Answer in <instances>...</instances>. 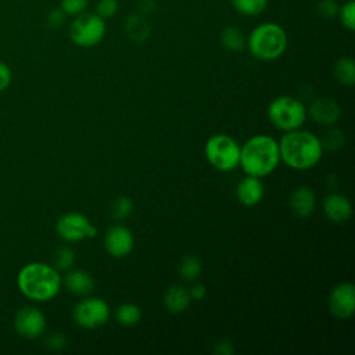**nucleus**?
<instances>
[{
    "mask_svg": "<svg viewBox=\"0 0 355 355\" xmlns=\"http://www.w3.org/2000/svg\"><path fill=\"white\" fill-rule=\"evenodd\" d=\"M62 277L53 265L33 261L25 263L17 275L19 293L33 302H47L55 298L61 290Z\"/></svg>",
    "mask_w": 355,
    "mask_h": 355,
    "instance_id": "1",
    "label": "nucleus"
},
{
    "mask_svg": "<svg viewBox=\"0 0 355 355\" xmlns=\"http://www.w3.org/2000/svg\"><path fill=\"white\" fill-rule=\"evenodd\" d=\"M280 161L295 171L313 168L323 154L319 137L309 130L295 129L286 132L279 141Z\"/></svg>",
    "mask_w": 355,
    "mask_h": 355,
    "instance_id": "2",
    "label": "nucleus"
},
{
    "mask_svg": "<svg viewBox=\"0 0 355 355\" xmlns=\"http://www.w3.org/2000/svg\"><path fill=\"white\" fill-rule=\"evenodd\" d=\"M280 162L279 141L268 135H255L240 147V166L245 175L265 178Z\"/></svg>",
    "mask_w": 355,
    "mask_h": 355,
    "instance_id": "3",
    "label": "nucleus"
},
{
    "mask_svg": "<svg viewBox=\"0 0 355 355\" xmlns=\"http://www.w3.org/2000/svg\"><path fill=\"white\" fill-rule=\"evenodd\" d=\"M245 46L257 60L273 61L280 58L287 50L288 37L279 24L263 22L251 31Z\"/></svg>",
    "mask_w": 355,
    "mask_h": 355,
    "instance_id": "4",
    "label": "nucleus"
},
{
    "mask_svg": "<svg viewBox=\"0 0 355 355\" xmlns=\"http://www.w3.org/2000/svg\"><path fill=\"white\" fill-rule=\"evenodd\" d=\"M270 123L283 132L300 129L306 119V108L301 100L293 96L275 97L268 105Z\"/></svg>",
    "mask_w": 355,
    "mask_h": 355,
    "instance_id": "5",
    "label": "nucleus"
},
{
    "mask_svg": "<svg viewBox=\"0 0 355 355\" xmlns=\"http://www.w3.org/2000/svg\"><path fill=\"white\" fill-rule=\"evenodd\" d=\"M240 144L229 135L216 133L204 146V154L211 166L220 172H230L240 164Z\"/></svg>",
    "mask_w": 355,
    "mask_h": 355,
    "instance_id": "6",
    "label": "nucleus"
},
{
    "mask_svg": "<svg viewBox=\"0 0 355 355\" xmlns=\"http://www.w3.org/2000/svg\"><path fill=\"white\" fill-rule=\"evenodd\" d=\"M105 19L96 12H82L69 24V39L79 47H93L105 36Z\"/></svg>",
    "mask_w": 355,
    "mask_h": 355,
    "instance_id": "7",
    "label": "nucleus"
},
{
    "mask_svg": "<svg viewBox=\"0 0 355 355\" xmlns=\"http://www.w3.org/2000/svg\"><path fill=\"white\" fill-rule=\"evenodd\" d=\"M111 316L108 302L98 297H86L72 309L73 322L83 329H96L104 326Z\"/></svg>",
    "mask_w": 355,
    "mask_h": 355,
    "instance_id": "8",
    "label": "nucleus"
},
{
    "mask_svg": "<svg viewBox=\"0 0 355 355\" xmlns=\"http://www.w3.org/2000/svg\"><path fill=\"white\" fill-rule=\"evenodd\" d=\"M57 234L65 243H76L97 236V227L80 212H67L55 223Z\"/></svg>",
    "mask_w": 355,
    "mask_h": 355,
    "instance_id": "9",
    "label": "nucleus"
},
{
    "mask_svg": "<svg viewBox=\"0 0 355 355\" xmlns=\"http://www.w3.org/2000/svg\"><path fill=\"white\" fill-rule=\"evenodd\" d=\"M47 326L46 315L35 305L19 308L14 316L15 331L28 340H36L43 336Z\"/></svg>",
    "mask_w": 355,
    "mask_h": 355,
    "instance_id": "10",
    "label": "nucleus"
},
{
    "mask_svg": "<svg viewBox=\"0 0 355 355\" xmlns=\"http://www.w3.org/2000/svg\"><path fill=\"white\" fill-rule=\"evenodd\" d=\"M330 313L337 319H348L355 313V286L351 282L336 284L327 298Z\"/></svg>",
    "mask_w": 355,
    "mask_h": 355,
    "instance_id": "11",
    "label": "nucleus"
},
{
    "mask_svg": "<svg viewBox=\"0 0 355 355\" xmlns=\"http://www.w3.org/2000/svg\"><path fill=\"white\" fill-rule=\"evenodd\" d=\"M104 248L114 258H125L135 248V237L125 225H112L104 234Z\"/></svg>",
    "mask_w": 355,
    "mask_h": 355,
    "instance_id": "12",
    "label": "nucleus"
},
{
    "mask_svg": "<svg viewBox=\"0 0 355 355\" xmlns=\"http://www.w3.org/2000/svg\"><path fill=\"white\" fill-rule=\"evenodd\" d=\"M306 114H309L311 119L322 126H330L334 125L340 115V105L337 101L331 97H316L309 104Z\"/></svg>",
    "mask_w": 355,
    "mask_h": 355,
    "instance_id": "13",
    "label": "nucleus"
},
{
    "mask_svg": "<svg viewBox=\"0 0 355 355\" xmlns=\"http://www.w3.org/2000/svg\"><path fill=\"white\" fill-rule=\"evenodd\" d=\"M322 208L324 216L333 223H344L352 216V204L349 198L341 193L327 194Z\"/></svg>",
    "mask_w": 355,
    "mask_h": 355,
    "instance_id": "14",
    "label": "nucleus"
},
{
    "mask_svg": "<svg viewBox=\"0 0 355 355\" xmlns=\"http://www.w3.org/2000/svg\"><path fill=\"white\" fill-rule=\"evenodd\" d=\"M288 205L291 212L297 218H308L315 211L316 196L311 187L298 186L291 191L288 198Z\"/></svg>",
    "mask_w": 355,
    "mask_h": 355,
    "instance_id": "15",
    "label": "nucleus"
},
{
    "mask_svg": "<svg viewBox=\"0 0 355 355\" xmlns=\"http://www.w3.org/2000/svg\"><path fill=\"white\" fill-rule=\"evenodd\" d=\"M265 194V187L263 183L261 182V178L250 176L247 175L243 178L237 187H236V197L240 204L245 207H254L261 202Z\"/></svg>",
    "mask_w": 355,
    "mask_h": 355,
    "instance_id": "16",
    "label": "nucleus"
},
{
    "mask_svg": "<svg viewBox=\"0 0 355 355\" xmlns=\"http://www.w3.org/2000/svg\"><path fill=\"white\" fill-rule=\"evenodd\" d=\"M62 284L75 295H89L94 290V279L89 272L82 269H68L62 277Z\"/></svg>",
    "mask_w": 355,
    "mask_h": 355,
    "instance_id": "17",
    "label": "nucleus"
},
{
    "mask_svg": "<svg viewBox=\"0 0 355 355\" xmlns=\"http://www.w3.org/2000/svg\"><path fill=\"white\" fill-rule=\"evenodd\" d=\"M191 302L189 290L182 284H172L164 293V305L171 313L184 312Z\"/></svg>",
    "mask_w": 355,
    "mask_h": 355,
    "instance_id": "18",
    "label": "nucleus"
},
{
    "mask_svg": "<svg viewBox=\"0 0 355 355\" xmlns=\"http://www.w3.org/2000/svg\"><path fill=\"white\" fill-rule=\"evenodd\" d=\"M125 33L126 36L137 43L146 42L147 37L150 36V25L147 22V19L141 15L137 14H132L125 19Z\"/></svg>",
    "mask_w": 355,
    "mask_h": 355,
    "instance_id": "19",
    "label": "nucleus"
},
{
    "mask_svg": "<svg viewBox=\"0 0 355 355\" xmlns=\"http://www.w3.org/2000/svg\"><path fill=\"white\" fill-rule=\"evenodd\" d=\"M247 37L244 32L234 25H227L220 32V44L232 53H239L245 47Z\"/></svg>",
    "mask_w": 355,
    "mask_h": 355,
    "instance_id": "20",
    "label": "nucleus"
},
{
    "mask_svg": "<svg viewBox=\"0 0 355 355\" xmlns=\"http://www.w3.org/2000/svg\"><path fill=\"white\" fill-rule=\"evenodd\" d=\"M141 309L139 305L133 302H125L121 304L115 311H114V318L115 320L125 327H132L136 326L141 320Z\"/></svg>",
    "mask_w": 355,
    "mask_h": 355,
    "instance_id": "21",
    "label": "nucleus"
},
{
    "mask_svg": "<svg viewBox=\"0 0 355 355\" xmlns=\"http://www.w3.org/2000/svg\"><path fill=\"white\" fill-rule=\"evenodd\" d=\"M318 137H319V141L322 144V148L327 150V151L340 150L345 144V135H344V132L341 129L336 128L334 125L324 126V130Z\"/></svg>",
    "mask_w": 355,
    "mask_h": 355,
    "instance_id": "22",
    "label": "nucleus"
},
{
    "mask_svg": "<svg viewBox=\"0 0 355 355\" xmlns=\"http://www.w3.org/2000/svg\"><path fill=\"white\" fill-rule=\"evenodd\" d=\"M334 76L344 86L355 83V62L351 57H341L334 65Z\"/></svg>",
    "mask_w": 355,
    "mask_h": 355,
    "instance_id": "23",
    "label": "nucleus"
},
{
    "mask_svg": "<svg viewBox=\"0 0 355 355\" xmlns=\"http://www.w3.org/2000/svg\"><path fill=\"white\" fill-rule=\"evenodd\" d=\"M178 270L183 280L193 282L200 276V273L202 270V265H201V261L196 255H184L179 262Z\"/></svg>",
    "mask_w": 355,
    "mask_h": 355,
    "instance_id": "24",
    "label": "nucleus"
},
{
    "mask_svg": "<svg viewBox=\"0 0 355 355\" xmlns=\"http://www.w3.org/2000/svg\"><path fill=\"white\" fill-rule=\"evenodd\" d=\"M233 8L245 17L262 14L268 7V0H230Z\"/></svg>",
    "mask_w": 355,
    "mask_h": 355,
    "instance_id": "25",
    "label": "nucleus"
},
{
    "mask_svg": "<svg viewBox=\"0 0 355 355\" xmlns=\"http://www.w3.org/2000/svg\"><path fill=\"white\" fill-rule=\"evenodd\" d=\"M133 211V201L130 197L128 196H119L116 197L110 208V214L114 219L116 220H122L126 219Z\"/></svg>",
    "mask_w": 355,
    "mask_h": 355,
    "instance_id": "26",
    "label": "nucleus"
},
{
    "mask_svg": "<svg viewBox=\"0 0 355 355\" xmlns=\"http://www.w3.org/2000/svg\"><path fill=\"white\" fill-rule=\"evenodd\" d=\"M75 251L69 247V245H62L60 247L55 254H54V259H53V266L55 269L61 270H68L73 266L75 263Z\"/></svg>",
    "mask_w": 355,
    "mask_h": 355,
    "instance_id": "27",
    "label": "nucleus"
},
{
    "mask_svg": "<svg viewBox=\"0 0 355 355\" xmlns=\"http://www.w3.org/2000/svg\"><path fill=\"white\" fill-rule=\"evenodd\" d=\"M337 17L345 29L354 31L355 29V1L348 0L343 6H340Z\"/></svg>",
    "mask_w": 355,
    "mask_h": 355,
    "instance_id": "28",
    "label": "nucleus"
},
{
    "mask_svg": "<svg viewBox=\"0 0 355 355\" xmlns=\"http://www.w3.org/2000/svg\"><path fill=\"white\" fill-rule=\"evenodd\" d=\"M89 6V0H60V8L65 12V15L76 17Z\"/></svg>",
    "mask_w": 355,
    "mask_h": 355,
    "instance_id": "29",
    "label": "nucleus"
},
{
    "mask_svg": "<svg viewBox=\"0 0 355 355\" xmlns=\"http://www.w3.org/2000/svg\"><path fill=\"white\" fill-rule=\"evenodd\" d=\"M118 1L116 0H98L96 4V14L103 19L112 18L118 12Z\"/></svg>",
    "mask_w": 355,
    "mask_h": 355,
    "instance_id": "30",
    "label": "nucleus"
},
{
    "mask_svg": "<svg viewBox=\"0 0 355 355\" xmlns=\"http://www.w3.org/2000/svg\"><path fill=\"white\" fill-rule=\"evenodd\" d=\"M340 4L336 0H320L316 4V11L323 18H334L337 17Z\"/></svg>",
    "mask_w": 355,
    "mask_h": 355,
    "instance_id": "31",
    "label": "nucleus"
},
{
    "mask_svg": "<svg viewBox=\"0 0 355 355\" xmlns=\"http://www.w3.org/2000/svg\"><path fill=\"white\" fill-rule=\"evenodd\" d=\"M44 344H46V347H47L49 349L60 351V349H64V348H65V345H67V337H65V334H62L61 331H54V333H51L50 336H47Z\"/></svg>",
    "mask_w": 355,
    "mask_h": 355,
    "instance_id": "32",
    "label": "nucleus"
},
{
    "mask_svg": "<svg viewBox=\"0 0 355 355\" xmlns=\"http://www.w3.org/2000/svg\"><path fill=\"white\" fill-rule=\"evenodd\" d=\"M65 12L61 10V8H55V10H51L49 14H47V25L53 29H57L60 28L61 25H64L65 22Z\"/></svg>",
    "mask_w": 355,
    "mask_h": 355,
    "instance_id": "33",
    "label": "nucleus"
},
{
    "mask_svg": "<svg viewBox=\"0 0 355 355\" xmlns=\"http://www.w3.org/2000/svg\"><path fill=\"white\" fill-rule=\"evenodd\" d=\"M11 79H12V72L10 67L6 62L0 61V93L8 89Z\"/></svg>",
    "mask_w": 355,
    "mask_h": 355,
    "instance_id": "34",
    "label": "nucleus"
},
{
    "mask_svg": "<svg viewBox=\"0 0 355 355\" xmlns=\"http://www.w3.org/2000/svg\"><path fill=\"white\" fill-rule=\"evenodd\" d=\"M212 351L216 355H232V354H234V347H233V343L229 340H218L214 344Z\"/></svg>",
    "mask_w": 355,
    "mask_h": 355,
    "instance_id": "35",
    "label": "nucleus"
},
{
    "mask_svg": "<svg viewBox=\"0 0 355 355\" xmlns=\"http://www.w3.org/2000/svg\"><path fill=\"white\" fill-rule=\"evenodd\" d=\"M189 293H190V297L191 300H202L205 295H207V288L204 284L201 283H197V284H193L190 288H189Z\"/></svg>",
    "mask_w": 355,
    "mask_h": 355,
    "instance_id": "36",
    "label": "nucleus"
}]
</instances>
